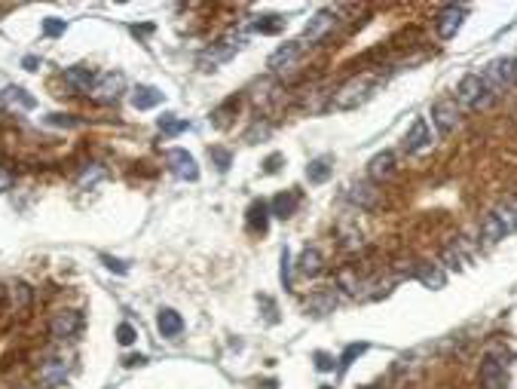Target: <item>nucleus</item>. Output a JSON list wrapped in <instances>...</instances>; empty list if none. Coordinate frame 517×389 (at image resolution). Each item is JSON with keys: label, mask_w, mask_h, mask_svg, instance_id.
Masks as SVG:
<instances>
[{"label": "nucleus", "mask_w": 517, "mask_h": 389, "mask_svg": "<svg viewBox=\"0 0 517 389\" xmlns=\"http://www.w3.org/2000/svg\"><path fill=\"white\" fill-rule=\"evenodd\" d=\"M456 98L471 111H487L496 102V92L480 80V74H465L456 86Z\"/></svg>", "instance_id": "f257e3e1"}, {"label": "nucleus", "mask_w": 517, "mask_h": 389, "mask_svg": "<svg viewBox=\"0 0 517 389\" xmlns=\"http://www.w3.org/2000/svg\"><path fill=\"white\" fill-rule=\"evenodd\" d=\"M373 86H377V83L371 80V77H352L349 83H343V86H340L337 92H334V108L337 111H355L358 104H364L367 98L373 95Z\"/></svg>", "instance_id": "f03ea898"}, {"label": "nucleus", "mask_w": 517, "mask_h": 389, "mask_svg": "<svg viewBox=\"0 0 517 389\" xmlns=\"http://www.w3.org/2000/svg\"><path fill=\"white\" fill-rule=\"evenodd\" d=\"M480 80L490 86L496 95H502L508 86L514 83V59H496L490 65L484 68V74H480Z\"/></svg>", "instance_id": "7ed1b4c3"}, {"label": "nucleus", "mask_w": 517, "mask_h": 389, "mask_svg": "<svg viewBox=\"0 0 517 389\" xmlns=\"http://www.w3.org/2000/svg\"><path fill=\"white\" fill-rule=\"evenodd\" d=\"M242 49V37H236V34H226V37H221L217 44H211L205 53L199 55V65L205 68H217V65H224V61H230L233 55Z\"/></svg>", "instance_id": "20e7f679"}, {"label": "nucleus", "mask_w": 517, "mask_h": 389, "mask_svg": "<svg viewBox=\"0 0 517 389\" xmlns=\"http://www.w3.org/2000/svg\"><path fill=\"white\" fill-rule=\"evenodd\" d=\"M80 331H83V316L77 310H61V313H55L49 319V334L59 337V341H70Z\"/></svg>", "instance_id": "39448f33"}, {"label": "nucleus", "mask_w": 517, "mask_h": 389, "mask_svg": "<svg viewBox=\"0 0 517 389\" xmlns=\"http://www.w3.org/2000/svg\"><path fill=\"white\" fill-rule=\"evenodd\" d=\"M166 162H168V169H172L175 178H181V181H196V178H199V166H196L193 153H187L184 147H172V151H166Z\"/></svg>", "instance_id": "423d86ee"}, {"label": "nucleus", "mask_w": 517, "mask_h": 389, "mask_svg": "<svg viewBox=\"0 0 517 389\" xmlns=\"http://www.w3.org/2000/svg\"><path fill=\"white\" fill-rule=\"evenodd\" d=\"M123 86H126V77L119 74V70H108V74H98L95 86H92V95H95V102L110 104L123 95Z\"/></svg>", "instance_id": "0eeeda50"}, {"label": "nucleus", "mask_w": 517, "mask_h": 389, "mask_svg": "<svg viewBox=\"0 0 517 389\" xmlns=\"http://www.w3.org/2000/svg\"><path fill=\"white\" fill-rule=\"evenodd\" d=\"M334 25H337V12H331V10L315 12V16L306 22V28H303V40H300V44H322V40L328 37L331 31H334Z\"/></svg>", "instance_id": "6e6552de"}, {"label": "nucleus", "mask_w": 517, "mask_h": 389, "mask_svg": "<svg viewBox=\"0 0 517 389\" xmlns=\"http://www.w3.org/2000/svg\"><path fill=\"white\" fill-rule=\"evenodd\" d=\"M431 120H435V126H438L441 135H450V132L456 129V123H459L456 98H438V102L431 104Z\"/></svg>", "instance_id": "1a4fd4ad"}, {"label": "nucleus", "mask_w": 517, "mask_h": 389, "mask_svg": "<svg viewBox=\"0 0 517 389\" xmlns=\"http://www.w3.org/2000/svg\"><path fill=\"white\" fill-rule=\"evenodd\" d=\"M462 19H465V6H444L441 12H438L435 19V28H438V37L441 40H453L456 37V31L462 28Z\"/></svg>", "instance_id": "9d476101"}, {"label": "nucleus", "mask_w": 517, "mask_h": 389, "mask_svg": "<svg viewBox=\"0 0 517 389\" xmlns=\"http://www.w3.org/2000/svg\"><path fill=\"white\" fill-rule=\"evenodd\" d=\"M480 389H508V371L496 356L480 362Z\"/></svg>", "instance_id": "9b49d317"}, {"label": "nucleus", "mask_w": 517, "mask_h": 389, "mask_svg": "<svg viewBox=\"0 0 517 389\" xmlns=\"http://www.w3.org/2000/svg\"><path fill=\"white\" fill-rule=\"evenodd\" d=\"M300 53H303V44L300 40H291V44H282L275 53L270 55V70L273 74H285V70H291L297 65V59H300Z\"/></svg>", "instance_id": "f8f14e48"}, {"label": "nucleus", "mask_w": 517, "mask_h": 389, "mask_svg": "<svg viewBox=\"0 0 517 389\" xmlns=\"http://www.w3.org/2000/svg\"><path fill=\"white\" fill-rule=\"evenodd\" d=\"M431 144V132H429V123L422 117H416L413 120V126L407 129V135L404 141H401V147H404L407 153H420L422 147H429Z\"/></svg>", "instance_id": "ddd939ff"}, {"label": "nucleus", "mask_w": 517, "mask_h": 389, "mask_svg": "<svg viewBox=\"0 0 517 389\" xmlns=\"http://www.w3.org/2000/svg\"><path fill=\"white\" fill-rule=\"evenodd\" d=\"M413 276H416V279H420L426 288H431V292H438V288L447 285V273H444L438 264H429V260H420V264L413 267Z\"/></svg>", "instance_id": "4468645a"}, {"label": "nucleus", "mask_w": 517, "mask_h": 389, "mask_svg": "<svg viewBox=\"0 0 517 389\" xmlns=\"http://www.w3.org/2000/svg\"><path fill=\"white\" fill-rule=\"evenodd\" d=\"M0 102H3L6 108H19V111H34V108H37V98H34L28 89H22V86H6L3 92H0Z\"/></svg>", "instance_id": "2eb2a0df"}, {"label": "nucleus", "mask_w": 517, "mask_h": 389, "mask_svg": "<svg viewBox=\"0 0 517 389\" xmlns=\"http://www.w3.org/2000/svg\"><path fill=\"white\" fill-rule=\"evenodd\" d=\"M68 377V362L65 359H49V362L40 365V383L43 386H61Z\"/></svg>", "instance_id": "dca6fc26"}, {"label": "nucleus", "mask_w": 517, "mask_h": 389, "mask_svg": "<svg viewBox=\"0 0 517 389\" xmlns=\"http://www.w3.org/2000/svg\"><path fill=\"white\" fill-rule=\"evenodd\" d=\"M367 175H371V181H389L395 175V153L392 151H382L377 157L371 160V166H367Z\"/></svg>", "instance_id": "f3484780"}, {"label": "nucleus", "mask_w": 517, "mask_h": 389, "mask_svg": "<svg viewBox=\"0 0 517 389\" xmlns=\"http://www.w3.org/2000/svg\"><path fill=\"white\" fill-rule=\"evenodd\" d=\"M297 206H300V193H297V190H285V193H279L270 202V215L282 218V221H288V218L297 211Z\"/></svg>", "instance_id": "a211bd4d"}, {"label": "nucleus", "mask_w": 517, "mask_h": 389, "mask_svg": "<svg viewBox=\"0 0 517 389\" xmlns=\"http://www.w3.org/2000/svg\"><path fill=\"white\" fill-rule=\"evenodd\" d=\"M65 80L74 86L77 92H92V86H95V80L98 77L92 74L89 68H83V65H74V68H68L65 70Z\"/></svg>", "instance_id": "6ab92c4d"}, {"label": "nucleus", "mask_w": 517, "mask_h": 389, "mask_svg": "<svg viewBox=\"0 0 517 389\" xmlns=\"http://www.w3.org/2000/svg\"><path fill=\"white\" fill-rule=\"evenodd\" d=\"M157 328H159V334H162V337H178L181 331H184V319H181V313H175V310H159V316H157Z\"/></svg>", "instance_id": "aec40b11"}, {"label": "nucleus", "mask_w": 517, "mask_h": 389, "mask_svg": "<svg viewBox=\"0 0 517 389\" xmlns=\"http://www.w3.org/2000/svg\"><path fill=\"white\" fill-rule=\"evenodd\" d=\"M248 230L251 233L270 230V206L266 202H251V209H248Z\"/></svg>", "instance_id": "412c9836"}, {"label": "nucleus", "mask_w": 517, "mask_h": 389, "mask_svg": "<svg viewBox=\"0 0 517 389\" xmlns=\"http://www.w3.org/2000/svg\"><path fill=\"white\" fill-rule=\"evenodd\" d=\"M159 102H162V92L157 86H135V92H132V108L138 111H150Z\"/></svg>", "instance_id": "4be33fe9"}, {"label": "nucleus", "mask_w": 517, "mask_h": 389, "mask_svg": "<svg viewBox=\"0 0 517 389\" xmlns=\"http://www.w3.org/2000/svg\"><path fill=\"white\" fill-rule=\"evenodd\" d=\"M508 233H505V227H502V221L496 218V211H490V215L480 221V239H484L487 245H493V243H499V239H505Z\"/></svg>", "instance_id": "5701e85b"}, {"label": "nucleus", "mask_w": 517, "mask_h": 389, "mask_svg": "<svg viewBox=\"0 0 517 389\" xmlns=\"http://www.w3.org/2000/svg\"><path fill=\"white\" fill-rule=\"evenodd\" d=\"M349 200L355 202L358 209H373V206H377V190H373L371 184H364V181L352 184V187H349Z\"/></svg>", "instance_id": "b1692460"}, {"label": "nucleus", "mask_w": 517, "mask_h": 389, "mask_svg": "<svg viewBox=\"0 0 517 389\" xmlns=\"http://www.w3.org/2000/svg\"><path fill=\"white\" fill-rule=\"evenodd\" d=\"M331 169H334V160H331V157H315V160L306 166L309 184H324V181L331 178Z\"/></svg>", "instance_id": "393cba45"}, {"label": "nucleus", "mask_w": 517, "mask_h": 389, "mask_svg": "<svg viewBox=\"0 0 517 389\" xmlns=\"http://www.w3.org/2000/svg\"><path fill=\"white\" fill-rule=\"evenodd\" d=\"M297 270L303 276H318L322 273V252L318 249H303L300 260H297Z\"/></svg>", "instance_id": "a878e982"}, {"label": "nucleus", "mask_w": 517, "mask_h": 389, "mask_svg": "<svg viewBox=\"0 0 517 389\" xmlns=\"http://www.w3.org/2000/svg\"><path fill=\"white\" fill-rule=\"evenodd\" d=\"M334 307H337V294H334V292H318V294H313V298H309V303H306V310H309V313H315V316L331 313Z\"/></svg>", "instance_id": "bb28decb"}, {"label": "nucleus", "mask_w": 517, "mask_h": 389, "mask_svg": "<svg viewBox=\"0 0 517 389\" xmlns=\"http://www.w3.org/2000/svg\"><path fill=\"white\" fill-rule=\"evenodd\" d=\"M251 28L257 34H279L282 28H285V19H282V16H264V19H257Z\"/></svg>", "instance_id": "cd10ccee"}, {"label": "nucleus", "mask_w": 517, "mask_h": 389, "mask_svg": "<svg viewBox=\"0 0 517 389\" xmlns=\"http://www.w3.org/2000/svg\"><path fill=\"white\" fill-rule=\"evenodd\" d=\"M441 258L447 260V267H450V270H465V254L459 252V245H456V243H453V245H444Z\"/></svg>", "instance_id": "c85d7f7f"}, {"label": "nucleus", "mask_w": 517, "mask_h": 389, "mask_svg": "<svg viewBox=\"0 0 517 389\" xmlns=\"http://www.w3.org/2000/svg\"><path fill=\"white\" fill-rule=\"evenodd\" d=\"M159 129H162V135H178V132L190 129V123L187 120H175V114H166L159 120Z\"/></svg>", "instance_id": "c756f323"}, {"label": "nucleus", "mask_w": 517, "mask_h": 389, "mask_svg": "<svg viewBox=\"0 0 517 389\" xmlns=\"http://www.w3.org/2000/svg\"><path fill=\"white\" fill-rule=\"evenodd\" d=\"M12 303H16V310L31 307V288H28L25 282H16V285H12Z\"/></svg>", "instance_id": "7c9ffc66"}, {"label": "nucleus", "mask_w": 517, "mask_h": 389, "mask_svg": "<svg viewBox=\"0 0 517 389\" xmlns=\"http://www.w3.org/2000/svg\"><path fill=\"white\" fill-rule=\"evenodd\" d=\"M361 352H367V343H349V346H346V352L340 356V362H337V365H340V368H349V365L361 356Z\"/></svg>", "instance_id": "2f4dec72"}, {"label": "nucleus", "mask_w": 517, "mask_h": 389, "mask_svg": "<svg viewBox=\"0 0 517 389\" xmlns=\"http://www.w3.org/2000/svg\"><path fill=\"white\" fill-rule=\"evenodd\" d=\"M65 19H55V16H49V19H43V34L46 37H61L65 34Z\"/></svg>", "instance_id": "473e14b6"}, {"label": "nucleus", "mask_w": 517, "mask_h": 389, "mask_svg": "<svg viewBox=\"0 0 517 389\" xmlns=\"http://www.w3.org/2000/svg\"><path fill=\"white\" fill-rule=\"evenodd\" d=\"M208 157L215 160V166H217V172H226V169H230V151H224V147H211L208 151Z\"/></svg>", "instance_id": "72a5a7b5"}, {"label": "nucleus", "mask_w": 517, "mask_h": 389, "mask_svg": "<svg viewBox=\"0 0 517 389\" xmlns=\"http://www.w3.org/2000/svg\"><path fill=\"white\" fill-rule=\"evenodd\" d=\"M135 328H132V325L129 322H123V325H119V328H117V343L119 346H132V343H135Z\"/></svg>", "instance_id": "f704fd0d"}, {"label": "nucleus", "mask_w": 517, "mask_h": 389, "mask_svg": "<svg viewBox=\"0 0 517 389\" xmlns=\"http://www.w3.org/2000/svg\"><path fill=\"white\" fill-rule=\"evenodd\" d=\"M279 276H282V285L291 288V252H288V249H282V270H279Z\"/></svg>", "instance_id": "c9c22d12"}, {"label": "nucleus", "mask_w": 517, "mask_h": 389, "mask_svg": "<svg viewBox=\"0 0 517 389\" xmlns=\"http://www.w3.org/2000/svg\"><path fill=\"white\" fill-rule=\"evenodd\" d=\"M496 218H499V221H502V227H505V233H514V230H517V218H514L508 209H496Z\"/></svg>", "instance_id": "e433bc0d"}, {"label": "nucleus", "mask_w": 517, "mask_h": 389, "mask_svg": "<svg viewBox=\"0 0 517 389\" xmlns=\"http://www.w3.org/2000/svg\"><path fill=\"white\" fill-rule=\"evenodd\" d=\"M46 123L49 126H68V129H74V126H80V120H74V117H68V114H49Z\"/></svg>", "instance_id": "4c0bfd02"}, {"label": "nucleus", "mask_w": 517, "mask_h": 389, "mask_svg": "<svg viewBox=\"0 0 517 389\" xmlns=\"http://www.w3.org/2000/svg\"><path fill=\"white\" fill-rule=\"evenodd\" d=\"M101 260H104V267L113 273H129V264L126 260H117V258H110V254H101Z\"/></svg>", "instance_id": "58836bf2"}, {"label": "nucleus", "mask_w": 517, "mask_h": 389, "mask_svg": "<svg viewBox=\"0 0 517 389\" xmlns=\"http://www.w3.org/2000/svg\"><path fill=\"white\" fill-rule=\"evenodd\" d=\"M315 368H318V371H334L337 362L328 356V352H315Z\"/></svg>", "instance_id": "ea45409f"}, {"label": "nucleus", "mask_w": 517, "mask_h": 389, "mask_svg": "<svg viewBox=\"0 0 517 389\" xmlns=\"http://www.w3.org/2000/svg\"><path fill=\"white\" fill-rule=\"evenodd\" d=\"M279 162H282V153H273V157H270V160H266V162H264V172H266V175L279 172Z\"/></svg>", "instance_id": "a19ab883"}, {"label": "nucleus", "mask_w": 517, "mask_h": 389, "mask_svg": "<svg viewBox=\"0 0 517 389\" xmlns=\"http://www.w3.org/2000/svg\"><path fill=\"white\" fill-rule=\"evenodd\" d=\"M260 303H264V310H266V322H275L279 316H275V303L270 298H260Z\"/></svg>", "instance_id": "79ce46f5"}, {"label": "nucleus", "mask_w": 517, "mask_h": 389, "mask_svg": "<svg viewBox=\"0 0 517 389\" xmlns=\"http://www.w3.org/2000/svg\"><path fill=\"white\" fill-rule=\"evenodd\" d=\"M12 181H16V175H12V172H6V169H0V193H3V190L10 187Z\"/></svg>", "instance_id": "37998d69"}, {"label": "nucleus", "mask_w": 517, "mask_h": 389, "mask_svg": "<svg viewBox=\"0 0 517 389\" xmlns=\"http://www.w3.org/2000/svg\"><path fill=\"white\" fill-rule=\"evenodd\" d=\"M144 362H147L144 356H126V359H123V365H126V368H135V365H144Z\"/></svg>", "instance_id": "c03bdc74"}, {"label": "nucleus", "mask_w": 517, "mask_h": 389, "mask_svg": "<svg viewBox=\"0 0 517 389\" xmlns=\"http://www.w3.org/2000/svg\"><path fill=\"white\" fill-rule=\"evenodd\" d=\"M22 65H25L28 70H34V68L40 65V59H37V55H25V61H22Z\"/></svg>", "instance_id": "a18cd8bd"}, {"label": "nucleus", "mask_w": 517, "mask_h": 389, "mask_svg": "<svg viewBox=\"0 0 517 389\" xmlns=\"http://www.w3.org/2000/svg\"><path fill=\"white\" fill-rule=\"evenodd\" d=\"M153 25H132V34H150Z\"/></svg>", "instance_id": "49530a36"}, {"label": "nucleus", "mask_w": 517, "mask_h": 389, "mask_svg": "<svg viewBox=\"0 0 517 389\" xmlns=\"http://www.w3.org/2000/svg\"><path fill=\"white\" fill-rule=\"evenodd\" d=\"M264 389H275V383H273V380H266V383H264Z\"/></svg>", "instance_id": "de8ad7c7"}, {"label": "nucleus", "mask_w": 517, "mask_h": 389, "mask_svg": "<svg viewBox=\"0 0 517 389\" xmlns=\"http://www.w3.org/2000/svg\"><path fill=\"white\" fill-rule=\"evenodd\" d=\"M514 83H517V61H514Z\"/></svg>", "instance_id": "09e8293b"}, {"label": "nucleus", "mask_w": 517, "mask_h": 389, "mask_svg": "<svg viewBox=\"0 0 517 389\" xmlns=\"http://www.w3.org/2000/svg\"><path fill=\"white\" fill-rule=\"evenodd\" d=\"M322 389H331V386H322Z\"/></svg>", "instance_id": "8fccbe9b"}]
</instances>
